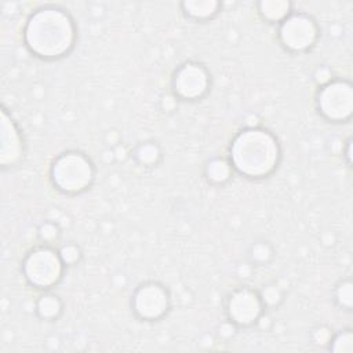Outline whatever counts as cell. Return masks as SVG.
I'll return each instance as SVG.
<instances>
[{"label": "cell", "instance_id": "9a60e30c", "mask_svg": "<svg viewBox=\"0 0 353 353\" xmlns=\"http://www.w3.org/2000/svg\"><path fill=\"white\" fill-rule=\"evenodd\" d=\"M161 149L153 141H145L135 146L132 157L142 167H156L161 160Z\"/></svg>", "mask_w": 353, "mask_h": 353}, {"label": "cell", "instance_id": "30bf717a", "mask_svg": "<svg viewBox=\"0 0 353 353\" xmlns=\"http://www.w3.org/2000/svg\"><path fill=\"white\" fill-rule=\"evenodd\" d=\"M26 145L21 127L3 106L0 116V164L3 170L14 168L25 157Z\"/></svg>", "mask_w": 353, "mask_h": 353}, {"label": "cell", "instance_id": "5bb4252c", "mask_svg": "<svg viewBox=\"0 0 353 353\" xmlns=\"http://www.w3.org/2000/svg\"><path fill=\"white\" fill-rule=\"evenodd\" d=\"M34 310L36 314L46 321H54L58 320L59 316L63 312V302L62 299L50 291H46L44 294H41L34 305Z\"/></svg>", "mask_w": 353, "mask_h": 353}, {"label": "cell", "instance_id": "7402d4cb", "mask_svg": "<svg viewBox=\"0 0 353 353\" xmlns=\"http://www.w3.org/2000/svg\"><path fill=\"white\" fill-rule=\"evenodd\" d=\"M331 336H332V331L325 325H317L310 331L312 342L319 346H328Z\"/></svg>", "mask_w": 353, "mask_h": 353}, {"label": "cell", "instance_id": "ffe728a7", "mask_svg": "<svg viewBox=\"0 0 353 353\" xmlns=\"http://www.w3.org/2000/svg\"><path fill=\"white\" fill-rule=\"evenodd\" d=\"M58 252H59V256L61 259L63 261V263L66 266H73V265H77L83 256V252H81V248L76 244V243H63L58 247Z\"/></svg>", "mask_w": 353, "mask_h": 353}, {"label": "cell", "instance_id": "ac0fdd59", "mask_svg": "<svg viewBox=\"0 0 353 353\" xmlns=\"http://www.w3.org/2000/svg\"><path fill=\"white\" fill-rule=\"evenodd\" d=\"M258 292L265 305V309H274L284 299V290L276 281H270L265 284Z\"/></svg>", "mask_w": 353, "mask_h": 353}, {"label": "cell", "instance_id": "9c48e42d", "mask_svg": "<svg viewBox=\"0 0 353 353\" xmlns=\"http://www.w3.org/2000/svg\"><path fill=\"white\" fill-rule=\"evenodd\" d=\"M225 312L228 320L236 327H251L265 313V305L258 290L239 285L226 296Z\"/></svg>", "mask_w": 353, "mask_h": 353}, {"label": "cell", "instance_id": "44dd1931", "mask_svg": "<svg viewBox=\"0 0 353 353\" xmlns=\"http://www.w3.org/2000/svg\"><path fill=\"white\" fill-rule=\"evenodd\" d=\"M37 234H39V239L43 241V244H52L55 241H58L59 236H61V232H59V228L55 222H51V221H47V222H43L39 229H37Z\"/></svg>", "mask_w": 353, "mask_h": 353}, {"label": "cell", "instance_id": "cb8c5ba5", "mask_svg": "<svg viewBox=\"0 0 353 353\" xmlns=\"http://www.w3.org/2000/svg\"><path fill=\"white\" fill-rule=\"evenodd\" d=\"M346 149H345V157H346V161L347 164H352V138H349L346 142Z\"/></svg>", "mask_w": 353, "mask_h": 353}, {"label": "cell", "instance_id": "2e32d148", "mask_svg": "<svg viewBox=\"0 0 353 353\" xmlns=\"http://www.w3.org/2000/svg\"><path fill=\"white\" fill-rule=\"evenodd\" d=\"M273 255H274L273 247L270 245V243L265 240L252 243L248 250V259L251 263L256 266L268 265L273 259Z\"/></svg>", "mask_w": 353, "mask_h": 353}, {"label": "cell", "instance_id": "4fadbf2b", "mask_svg": "<svg viewBox=\"0 0 353 353\" xmlns=\"http://www.w3.org/2000/svg\"><path fill=\"white\" fill-rule=\"evenodd\" d=\"M233 167L225 157H212L204 165V176L208 183L214 186L225 185L233 175Z\"/></svg>", "mask_w": 353, "mask_h": 353}, {"label": "cell", "instance_id": "3957f363", "mask_svg": "<svg viewBox=\"0 0 353 353\" xmlns=\"http://www.w3.org/2000/svg\"><path fill=\"white\" fill-rule=\"evenodd\" d=\"M97 170L92 160L80 150H66L59 153L50 167L52 186L69 196L88 190L95 181Z\"/></svg>", "mask_w": 353, "mask_h": 353}, {"label": "cell", "instance_id": "7c38bea8", "mask_svg": "<svg viewBox=\"0 0 353 353\" xmlns=\"http://www.w3.org/2000/svg\"><path fill=\"white\" fill-rule=\"evenodd\" d=\"M256 10L263 21L276 25L283 22L294 11L292 3L288 0H261L256 3Z\"/></svg>", "mask_w": 353, "mask_h": 353}, {"label": "cell", "instance_id": "8fae6325", "mask_svg": "<svg viewBox=\"0 0 353 353\" xmlns=\"http://www.w3.org/2000/svg\"><path fill=\"white\" fill-rule=\"evenodd\" d=\"M221 7L222 4L216 0H185L181 3L183 14L197 22L212 19L219 12Z\"/></svg>", "mask_w": 353, "mask_h": 353}, {"label": "cell", "instance_id": "e0dca14e", "mask_svg": "<svg viewBox=\"0 0 353 353\" xmlns=\"http://www.w3.org/2000/svg\"><path fill=\"white\" fill-rule=\"evenodd\" d=\"M332 295H334L335 303L341 309H345L347 312L352 310V307H353V283L349 277L338 281V284L334 288Z\"/></svg>", "mask_w": 353, "mask_h": 353}, {"label": "cell", "instance_id": "52a82bcc", "mask_svg": "<svg viewBox=\"0 0 353 353\" xmlns=\"http://www.w3.org/2000/svg\"><path fill=\"white\" fill-rule=\"evenodd\" d=\"M131 309L142 321H159L171 309L170 291L159 281H143L132 292Z\"/></svg>", "mask_w": 353, "mask_h": 353}, {"label": "cell", "instance_id": "7a4b0ae2", "mask_svg": "<svg viewBox=\"0 0 353 353\" xmlns=\"http://www.w3.org/2000/svg\"><path fill=\"white\" fill-rule=\"evenodd\" d=\"M233 171L248 179H265L279 167L281 146L277 137L268 128L254 125L241 128L229 145Z\"/></svg>", "mask_w": 353, "mask_h": 353}, {"label": "cell", "instance_id": "603a6c76", "mask_svg": "<svg viewBox=\"0 0 353 353\" xmlns=\"http://www.w3.org/2000/svg\"><path fill=\"white\" fill-rule=\"evenodd\" d=\"M334 77H332V72L330 68L327 66H317L314 73H313V80L314 83L321 87L324 84H327L328 81H331Z\"/></svg>", "mask_w": 353, "mask_h": 353}, {"label": "cell", "instance_id": "5b68a950", "mask_svg": "<svg viewBox=\"0 0 353 353\" xmlns=\"http://www.w3.org/2000/svg\"><path fill=\"white\" fill-rule=\"evenodd\" d=\"M321 29L316 18L303 11H292L277 25L280 46L292 54L306 52L319 41Z\"/></svg>", "mask_w": 353, "mask_h": 353}, {"label": "cell", "instance_id": "ba28073f", "mask_svg": "<svg viewBox=\"0 0 353 353\" xmlns=\"http://www.w3.org/2000/svg\"><path fill=\"white\" fill-rule=\"evenodd\" d=\"M211 88V74L199 61L181 63L171 79V90L176 99L194 102L203 99Z\"/></svg>", "mask_w": 353, "mask_h": 353}, {"label": "cell", "instance_id": "6da1fadb", "mask_svg": "<svg viewBox=\"0 0 353 353\" xmlns=\"http://www.w3.org/2000/svg\"><path fill=\"white\" fill-rule=\"evenodd\" d=\"M22 36L30 54L44 61H57L73 51L77 43V26L68 10L47 4L28 17Z\"/></svg>", "mask_w": 353, "mask_h": 353}, {"label": "cell", "instance_id": "277c9868", "mask_svg": "<svg viewBox=\"0 0 353 353\" xmlns=\"http://www.w3.org/2000/svg\"><path fill=\"white\" fill-rule=\"evenodd\" d=\"M66 265L59 256L58 248L50 244L33 247L22 261V274L25 280L37 290L48 291L63 277Z\"/></svg>", "mask_w": 353, "mask_h": 353}, {"label": "cell", "instance_id": "8992f818", "mask_svg": "<svg viewBox=\"0 0 353 353\" xmlns=\"http://www.w3.org/2000/svg\"><path fill=\"white\" fill-rule=\"evenodd\" d=\"M316 109L330 123H346L353 113V85L346 79L334 77L319 87L316 94Z\"/></svg>", "mask_w": 353, "mask_h": 353}, {"label": "cell", "instance_id": "d6986e66", "mask_svg": "<svg viewBox=\"0 0 353 353\" xmlns=\"http://www.w3.org/2000/svg\"><path fill=\"white\" fill-rule=\"evenodd\" d=\"M328 350L334 353H353V332L350 328L341 330L336 334H332Z\"/></svg>", "mask_w": 353, "mask_h": 353}]
</instances>
